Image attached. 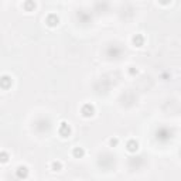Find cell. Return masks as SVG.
<instances>
[{
    "instance_id": "cell-3",
    "label": "cell",
    "mask_w": 181,
    "mask_h": 181,
    "mask_svg": "<svg viewBox=\"0 0 181 181\" xmlns=\"http://www.w3.org/2000/svg\"><path fill=\"white\" fill-rule=\"evenodd\" d=\"M16 176H17V178H27L28 176V170L26 166H20L17 170H16Z\"/></svg>"
},
{
    "instance_id": "cell-4",
    "label": "cell",
    "mask_w": 181,
    "mask_h": 181,
    "mask_svg": "<svg viewBox=\"0 0 181 181\" xmlns=\"http://www.w3.org/2000/svg\"><path fill=\"white\" fill-rule=\"evenodd\" d=\"M60 19L57 17V14H50L48 17H47V24L50 26V27H55L57 24H58Z\"/></svg>"
},
{
    "instance_id": "cell-1",
    "label": "cell",
    "mask_w": 181,
    "mask_h": 181,
    "mask_svg": "<svg viewBox=\"0 0 181 181\" xmlns=\"http://www.w3.org/2000/svg\"><path fill=\"white\" fill-rule=\"evenodd\" d=\"M58 133H60L62 137H68L71 135V127L67 122H62L60 125V129H58Z\"/></svg>"
},
{
    "instance_id": "cell-10",
    "label": "cell",
    "mask_w": 181,
    "mask_h": 181,
    "mask_svg": "<svg viewBox=\"0 0 181 181\" xmlns=\"http://www.w3.org/2000/svg\"><path fill=\"white\" fill-rule=\"evenodd\" d=\"M51 168H52V171H60L61 168H62V164L60 161H54L51 164Z\"/></svg>"
},
{
    "instance_id": "cell-12",
    "label": "cell",
    "mask_w": 181,
    "mask_h": 181,
    "mask_svg": "<svg viewBox=\"0 0 181 181\" xmlns=\"http://www.w3.org/2000/svg\"><path fill=\"white\" fill-rule=\"evenodd\" d=\"M117 144V139H111V146H116Z\"/></svg>"
},
{
    "instance_id": "cell-7",
    "label": "cell",
    "mask_w": 181,
    "mask_h": 181,
    "mask_svg": "<svg viewBox=\"0 0 181 181\" xmlns=\"http://www.w3.org/2000/svg\"><path fill=\"white\" fill-rule=\"evenodd\" d=\"M133 44L136 47H142L144 44V37L142 34H136L135 37H133Z\"/></svg>"
},
{
    "instance_id": "cell-13",
    "label": "cell",
    "mask_w": 181,
    "mask_h": 181,
    "mask_svg": "<svg viewBox=\"0 0 181 181\" xmlns=\"http://www.w3.org/2000/svg\"><path fill=\"white\" fill-rule=\"evenodd\" d=\"M158 2H160L161 5H168V3H170L171 0H158Z\"/></svg>"
},
{
    "instance_id": "cell-5",
    "label": "cell",
    "mask_w": 181,
    "mask_h": 181,
    "mask_svg": "<svg viewBox=\"0 0 181 181\" xmlns=\"http://www.w3.org/2000/svg\"><path fill=\"white\" fill-rule=\"evenodd\" d=\"M126 147H127V150H129L130 153H135V151H137V149H139V143H137L136 140H130Z\"/></svg>"
},
{
    "instance_id": "cell-9",
    "label": "cell",
    "mask_w": 181,
    "mask_h": 181,
    "mask_svg": "<svg viewBox=\"0 0 181 181\" xmlns=\"http://www.w3.org/2000/svg\"><path fill=\"white\" fill-rule=\"evenodd\" d=\"M74 157H76V158H81V157H84V154H85V151H84V149L82 147H75L74 149Z\"/></svg>"
},
{
    "instance_id": "cell-8",
    "label": "cell",
    "mask_w": 181,
    "mask_h": 181,
    "mask_svg": "<svg viewBox=\"0 0 181 181\" xmlns=\"http://www.w3.org/2000/svg\"><path fill=\"white\" fill-rule=\"evenodd\" d=\"M10 86H11V79H10L7 75H5V76L2 78V88H3V89H9Z\"/></svg>"
},
{
    "instance_id": "cell-11",
    "label": "cell",
    "mask_w": 181,
    "mask_h": 181,
    "mask_svg": "<svg viewBox=\"0 0 181 181\" xmlns=\"http://www.w3.org/2000/svg\"><path fill=\"white\" fill-rule=\"evenodd\" d=\"M0 157H2V163H7V160H9V158H7V153H6V151H3Z\"/></svg>"
},
{
    "instance_id": "cell-6",
    "label": "cell",
    "mask_w": 181,
    "mask_h": 181,
    "mask_svg": "<svg viewBox=\"0 0 181 181\" xmlns=\"http://www.w3.org/2000/svg\"><path fill=\"white\" fill-rule=\"evenodd\" d=\"M23 7L26 11H33V10L36 9V3H34V0H26Z\"/></svg>"
},
{
    "instance_id": "cell-2",
    "label": "cell",
    "mask_w": 181,
    "mask_h": 181,
    "mask_svg": "<svg viewBox=\"0 0 181 181\" xmlns=\"http://www.w3.org/2000/svg\"><path fill=\"white\" fill-rule=\"evenodd\" d=\"M81 112H82V115H84L85 117H91L93 113H95V108H93L91 103H86V105L82 106V111Z\"/></svg>"
}]
</instances>
